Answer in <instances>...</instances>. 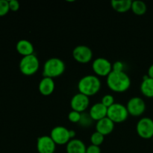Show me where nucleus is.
<instances>
[{"mask_svg": "<svg viewBox=\"0 0 153 153\" xmlns=\"http://www.w3.org/2000/svg\"><path fill=\"white\" fill-rule=\"evenodd\" d=\"M107 85L114 92L123 93L130 88L131 79L124 71H112L107 76Z\"/></svg>", "mask_w": 153, "mask_h": 153, "instance_id": "nucleus-1", "label": "nucleus"}, {"mask_svg": "<svg viewBox=\"0 0 153 153\" xmlns=\"http://www.w3.org/2000/svg\"><path fill=\"white\" fill-rule=\"evenodd\" d=\"M101 85V81L97 76L94 75H88L83 76L79 81L78 89L81 94L91 97L95 95L100 91Z\"/></svg>", "mask_w": 153, "mask_h": 153, "instance_id": "nucleus-2", "label": "nucleus"}, {"mask_svg": "<svg viewBox=\"0 0 153 153\" xmlns=\"http://www.w3.org/2000/svg\"><path fill=\"white\" fill-rule=\"evenodd\" d=\"M65 63L58 58H51L43 65V75L44 77L53 78L61 76L65 71Z\"/></svg>", "mask_w": 153, "mask_h": 153, "instance_id": "nucleus-3", "label": "nucleus"}, {"mask_svg": "<svg viewBox=\"0 0 153 153\" xmlns=\"http://www.w3.org/2000/svg\"><path fill=\"white\" fill-rule=\"evenodd\" d=\"M40 62L34 54L22 57L19 62V70L25 76H32L39 70Z\"/></svg>", "mask_w": 153, "mask_h": 153, "instance_id": "nucleus-4", "label": "nucleus"}, {"mask_svg": "<svg viewBox=\"0 0 153 153\" xmlns=\"http://www.w3.org/2000/svg\"><path fill=\"white\" fill-rule=\"evenodd\" d=\"M128 114L126 106L120 103H114L108 108L107 117L114 123H120L126 121Z\"/></svg>", "mask_w": 153, "mask_h": 153, "instance_id": "nucleus-5", "label": "nucleus"}, {"mask_svg": "<svg viewBox=\"0 0 153 153\" xmlns=\"http://www.w3.org/2000/svg\"><path fill=\"white\" fill-rule=\"evenodd\" d=\"M137 133L143 139H152L153 137V120L149 117H143L136 126Z\"/></svg>", "mask_w": 153, "mask_h": 153, "instance_id": "nucleus-6", "label": "nucleus"}, {"mask_svg": "<svg viewBox=\"0 0 153 153\" xmlns=\"http://www.w3.org/2000/svg\"><path fill=\"white\" fill-rule=\"evenodd\" d=\"M50 137L56 145H67L70 139V130L62 126L54 127L50 133Z\"/></svg>", "mask_w": 153, "mask_h": 153, "instance_id": "nucleus-7", "label": "nucleus"}, {"mask_svg": "<svg viewBox=\"0 0 153 153\" xmlns=\"http://www.w3.org/2000/svg\"><path fill=\"white\" fill-rule=\"evenodd\" d=\"M113 64L105 58H97L93 61L92 68L94 73L100 76H108L112 72Z\"/></svg>", "mask_w": 153, "mask_h": 153, "instance_id": "nucleus-8", "label": "nucleus"}, {"mask_svg": "<svg viewBox=\"0 0 153 153\" xmlns=\"http://www.w3.org/2000/svg\"><path fill=\"white\" fill-rule=\"evenodd\" d=\"M126 108L129 114L134 117H139L144 113L146 103L140 97H132L128 100Z\"/></svg>", "mask_w": 153, "mask_h": 153, "instance_id": "nucleus-9", "label": "nucleus"}, {"mask_svg": "<svg viewBox=\"0 0 153 153\" xmlns=\"http://www.w3.org/2000/svg\"><path fill=\"white\" fill-rule=\"evenodd\" d=\"M73 56L77 62L86 64L92 59L93 52L89 46L79 45L76 46L73 49Z\"/></svg>", "mask_w": 153, "mask_h": 153, "instance_id": "nucleus-10", "label": "nucleus"}, {"mask_svg": "<svg viewBox=\"0 0 153 153\" xmlns=\"http://www.w3.org/2000/svg\"><path fill=\"white\" fill-rule=\"evenodd\" d=\"M90 105L89 97L81 93L75 94L70 100V106L72 110L82 113L88 108Z\"/></svg>", "mask_w": 153, "mask_h": 153, "instance_id": "nucleus-11", "label": "nucleus"}, {"mask_svg": "<svg viewBox=\"0 0 153 153\" xmlns=\"http://www.w3.org/2000/svg\"><path fill=\"white\" fill-rule=\"evenodd\" d=\"M56 144L50 136L43 135L37 140V149L39 153H54Z\"/></svg>", "mask_w": 153, "mask_h": 153, "instance_id": "nucleus-12", "label": "nucleus"}, {"mask_svg": "<svg viewBox=\"0 0 153 153\" xmlns=\"http://www.w3.org/2000/svg\"><path fill=\"white\" fill-rule=\"evenodd\" d=\"M108 108H106L104 105L101 102H98L94 104L91 108L89 111V115L93 120L99 121L100 120L107 117Z\"/></svg>", "mask_w": 153, "mask_h": 153, "instance_id": "nucleus-13", "label": "nucleus"}, {"mask_svg": "<svg viewBox=\"0 0 153 153\" xmlns=\"http://www.w3.org/2000/svg\"><path fill=\"white\" fill-rule=\"evenodd\" d=\"M97 131L101 133L103 135H108L114 131V123L108 117L97 121L96 125Z\"/></svg>", "mask_w": 153, "mask_h": 153, "instance_id": "nucleus-14", "label": "nucleus"}, {"mask_svg": "<svg viewBox=\"0 0 153 153\" xmlns=\"http://www.w3.org/2000/svg\"><path fill=\"white\" fill-rule=\"evenodd\" d=\"M55 87V82H54L53 79L49 77H43L39 83L38 90L42 95L49 96L53 93Z\"/></svg>", "mask_w": 153, "mask_h": 153, "instance_id": "nucleus-15", "label": "nucleus"}, {"mask_svg": "<svg viewBox=\"0 0 153 153\" xmlns=\"http://www.w3.org/2000/svg\"><path fill=\"white\" fill-rule=\"evenodd\" d=\"M16 49L18 53L22 55V57L33 55L34 52V46L31 42L25 39H22L17 42L16 45Z\"/></svg>", "mask_w": 153, "mask_h": 153, "instance_id": "nucleus-16", "label": "nucleus"}, {"mask_svg": "<svg viewBox=\"0 0 153 153\" xmlns=\"http://www.w3.org/2000/svg\"><path fill=\"white\" fill-rule=\"evenodd\" d=\"M87 147L85 143L79 139H72L66 146L67 153H86Z\"/></svg>", "mask_w": 153, "mask_h": 153, "instance_id": "nucleus-17", "label": "nucleus"}, {"mask_svg": "<svg viewBox=\"0 0 153 153\" xmlns=\"http://www.w3.org/2000/svg\"><path fill=\"white\" fill-rule=\"evenodd\" d=\"M140 91L145 97L153 98V79L144 76L140 85Z\"/></svg>", "mask_w": 153, "mask_h": 153, "instance_id": "nucleus-18", "label": "nucleus"}, {"mask_svg": "<svg viewBox=\"0 0 153 153\" xmlns=\"http://www.w3.org/2000/svg\"><path fill=\"white\" fill-rule=\"evenodd\" d=\"M131 0H111V4L114 10L119 13H126L131 8Z\"/></svg>", "mask_w": 153, "mask_h": 153, "instance_id": "nucleus-19", "label": "nucleus"}, {"mask_svg": "<svg viewBox=\"0 0 153 153\" xmlns=\"http://www.w3.org/2000/svg\"><path fill=\"white\" fill-rule=\"evenodd\" d=\"M131 9L134 14L140 16L146 13L147 10V6L144 1H140V0H135V1H132Z\"/></svg>", "mask_w": 153, "mask_h": 153, "instance_id": "nucleus-20", "label": "nucleus"}, {"mask_svg": "<svg viewBox=\"0 0 153 153\" xmlns=\"http://www.w3.org/2000/svg\"><path fill=\"white\" fill-rule=\"evenodd\" d=\"M104 137L105 136L103 134H102L101 133L96 131L91 136V143L93 145H95V146H100L102 144L103 141H104Z\"/></svg>", "mask_w": 153, "mask_h": 153, "instance_id": "nucleus-21", "label": "nucleus"}, {"mask_svg": "<svg viewBox=\"0 0 153 153\" xmlns=\"http://www.w3.org/2000/svg\"><path fill=\"white\" fill-rule=\"evenodd\" d=\"M81 118H82V113H79L76 111L72 110L68 114V120L73 123H77L80 122Z\"/></svg>", "mask_w": 153, "mask_h": 153, "instance_id": "nucleus-22", "label": "nucleus"}, {"mask_svg": "<svg viewBox=\"0 0 153 153\" xmlns=\"http://www.w3.org/2000/svg\"><path fill=\"white\" fill-rule=\"evenodd\" d=\"M101 103L102 105H104L106 108H109L110 106H111L112 105L114 104V98L112 95L111 94H106L104 97L102 98V102Z\"/></svg>", "mask_w": 153, "mask_h": 153, "instance_id": "nucleus-23", "label": "nucleus"}, {"mask_svg": "<svg viewBox=\"0 0 153 153\" xmlns=\"http://www.w3.org/2000/svg\"><path fill=\"white\" fill-rule=\"evenodd\" d=\"M10 10L9 3L7 0H0V16L7 14Z\"/></svg>", "mask_w": 153, "mask_h": 153, "instance_id": "nucleus-24", "label": "nucleus"}, {"mask_svg": "<svg viewBox=\"0 0 153 153\" xmlns=\"http://www.w3.org/2000/svg\"><path fill=\"white\" fill-rule=\"evenodd\" d=\"M124 64L122 61H117L114 62L112 65V71L114 72H123Z\"/></svg>", "mask_w": 153, "mask_h": 153, "instance_id": "nucleus-25", "label": "nucleus"}, {"mask_svg": "<svg viewBox=\"0 0 153 153\" xmlns=\"http://www.w3.org/2000/svg\"><path fill=\"white\" fill-rule=\"evenodd\" d=\"M93 120L91 119V117H90L89 114H82V118H81V120L79 122V123L83 124V125H90L91 123V121Z\"/></svg>", "mask_w": 153, "mask_h": 153, "instance_id": "nucleus-26", "label": "nucleus"}, {"mask_svg": "<svg viewBox=\"0 0 153 153\" xmlns=\"http://www.w3.org/2000/svg\"><path fill=\"white\" fill-rule=\"evenodd\" d=\"M9 3V7H10V10L12 11H17L19 8V2L16 0H10L8 1Z\"/></svg>", "mask_w": 153, "mask_h": 153, "instance_id": "nucleus-27", "label": "nucleus"}, {"mask_svg": "<svg viewBox=\"0 0 153 153\" xmlns=\"http://www.w3.org/2000/svg\"><path fill=\"white\" fill-rule=\"evenodd\" d=\"M86 153H101V149L100 146L91 144L87 147Z\"/></svg>", "mask_w": 153, "mask_h": 153, "instance_id": "nucleus-28", "label": "nucleus"}, {"mask_svg": "<svg viewBox=\"0 0 153 153\" xmlns=\"http://www.w3.org/2000/svg\"><path fill=\"white\" fill-rule=\"evenodd\" d=\"M148 76L151 79H153V64L149 67V70H148Z\"/></svg>", "mask_w": 153, "mask_h": 153, "instance_id": "nucleus-29", "label": "nucleus"}, {"mask_svg": "<svg viewBox=\"0 0 153 153\" xmlns=\"http://www.w3.org/2000/svg\"><path fill=\"white\" fill-rule=\"evenodd\" d=\"M70 139H74L75 136H76V132H75L74 130H70Z\"/></svg>", "mask_w": 153, "mask_h": 153, "instance_id": "nucleus-30", "label": "nucleus"}, {"mask_svg": "<svg viewBox=\"0 0 153 153\" xmlns=\"http://www.w3.org/2000/svg\"><path fill=\"white\" fill-rule=\"evenodd\" d=\"M152 142H153V137H152Z\"/></svg>", "mask_w": 153, "mask_h": 153, "instance_id": "nucleus-31", "label": "nucleus"}]
</instances>
